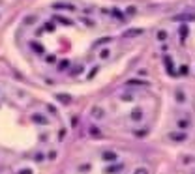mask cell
<instances>
[{
    "label": "cell",
    "instance_id": "6da1fadb",
    "mask_svg": "<svg viewBox=\"0 0 195 174\" xmlns=\"http://www.w3.org/2000/svg\"><path fill=\"white\" fill-rule=\"evenodd\" d=\"M135 174H148V170H146V169H137Z\"/></svg>",
    "mask_w": 195,
    "mask_h": 174
}]
</instances>
